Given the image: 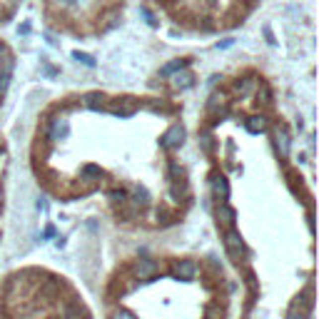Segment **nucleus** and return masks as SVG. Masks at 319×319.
Wrapping results in <instances>:
<instances>
[{
  "label": "nucleus",
  "mask_w": 319,
  "mask_h": 319,
  "mask_svg": "<svg viewBox=\"0 0 319 319\" xmlns=\"http://www.w3.org/2000/svg\"><path fill=\"white\" fill-rule=\"evenodd\" d=\"M182 140H185V127H182V125H172V127L162 135L160 145L167 147V150H172V147H180V145H182Z\"/></svg>",
  "instance_id": "obj_1"
},
{
  "label": "nucleus",
  "mask_w": 319,
  "mask_h": 319,
  "mask_svg": "<svg viewBox=\"0 0 319 319\" xmlns=\"http://www.w3.org/2000/svg\"><path fill=\"white\" fill-rule=\"evenodd\" d=\"M155 272H157V262H155V259H140L137 267H135V274H137L140 279H150Z\"/></svg>",
  "instance_id": "obj_2"
},
{
  "label": "nucleus",
  "mask_w": 319,
  "mask_h": 319,
  "mask_svg": "<svg viewBox=\"0 0 319 319\" xmlns=\"http://www.w3.org/2000/svg\"><path fill=\"white\" fill-rule=\"evenodd\" d=\"M197 272H200V267H197L192 259H185V262H177V264H175V274L182 277V279H190V277H195Z\"/></svg>",
  "instance_id": "obj_3"
},
{
  "label": "nucleus",
  "mask_w": 319,
  "mask_h": 319,
  "mask_svg": "<svg viewBox=\"0 0 319 319\" xmlns=\"http://www.w3.org/2000/svg\"><path fill=\"white\" fill-rule=\"evenodd\" d=\"M225 247H227V252H230L232 257H237V254L242 252V239H239V235H237L235 230H230V232L225 235Z\"/></svg>",
  "instance_id": "obj_4"
},
{
  "label": "nucleus",
  "mask_w": 319,
  "mask_h": 319,
  "mask_svg": "<svg viewBox=\"0 0 319 319\" xmlns=\"http://www.w3.org/2000/svg\"><path fill=\"white\" fill-rule=\"evenodd\" d=\"M68 135V122L65 120H55L53 125H50V140H60V137H65Z\"/></svg>",
  "instance_id": "obj_5"
},
{
  "label": "nucleus",
  "mask_w": 319,
  "mask_h": 319,
  "mask_svg": "<svg viewBox=\"0 0 319 319\" xmlns=\"http://www.w3.org/2000/svg\"><path fill=\"white\" fill-rule=\"evenodd\" d=\"M102 100H105V97H102L100 92H87L82 102H85L90 110H100V107H102Z\"/></svg>",
  "instance_id": "obj_6"
},
{
  "label": "nucleus",
  "mask_w": 319,
  "mask_h": 319,
  "mask_svg": "<svg viewBox=\"0 0 319 319\" xmlns=\"http://www.w3.org/2000/svg\"><path fill=\"white\" fill-rule=\"evenodd\" d=\"M264 127H267V120H264V117H249V120H247V130H249L252 135L262 132Z\"/></svg>",
  "instance_id": "obj_7"
},
{
  "label": "nucleus",
  "mask_w": 319,
  "mask_h": 319,
  "mask_svg": "<svg viewBox=\"0 0 319 319\" xmlns=\"http://www.w3.org/2000/svg\"><path fill=\"white\" fill-rule=\"evenodd\" d=\"M212 190H215V195H220V197H227V195H230V187H227V180H225V177H215V180H212Z\"/></svg>",
  "instance_id": "obj_8"
},
{
  "label": "nucleus",
  "mask_w": 319,
  "mask_h": 319,
  "mask_svg": "<svg viewBox=\"0 0 319 319\" xmlns=\"http://www.w3.org/2000/svg\"><path fill=\"white\" fill-rule=\"evenodd\" d=\"M190 65V60H175V63H170V65H165L162 70V75H172V73H177V70H182V68H187Z\"/></svg>",
  "instance_id": "obj_9"
},
{
  "label": "nucleus",
  "mask_w": 319,
  "mask_h": 319,
  "mask_svg": "<svg viewBox=\"0 0 319 319\" xmlns=\"http://www.w3.org/2000/svg\"><path fill=\"white\" fill-rule=\"evenodd\" d=\"M73 58H75L78 63L87 65V68H95V58H92V55H87V53H80V50H75V53H73Z\"/></svg>",
  "instance_id": "obj_10"
},
{
  "label": "nucleus",
  "mask_w": 319,
  "mask_h": 319,
  "mask_svg": "<svg viewBox=\"0 0 319 319\" xmlns=\"http://www.w3.org/2000/svg\"><path fill=\"white\" fill-rule=\"evenodd\" d=\"M277 147L282 150V155H287V152H289V137H287V132H284V130H279V132H277Z\"/></svg>",
  "instance_id": "obj_11"
},
{
  "label": "nucleus",
  "mask_w": 319,
  "mask_h": 319,
  "mask_svg": "<svg viewBox=\"0 0 319 319\" xmlns=\"http://www.w3.org/2000/svg\"><path fill=\"white\" fill-rule=\"evenodd\" d=\"M217 215H220V220H222V222H227V225H232V222H235V212H232L227 205H220Z\"/></svg>",
  "instance_id": "obj_12"
},
{
  "label": "nucleus",
  "mask_w": 319,
  "mask_h": 319,
  "mask_svg": "<svg viewBox=\"0 0 319 319\" xmlns=\"http://www.w3.org/2000/svg\"><path fill=\"white\" fill-rule=\"evenodd\" d=\"M10 78H13V70H10V65L0 73V92H5L8 90V85H10Z\"/></svg>",
  "instance_id": "obj_13"
},
{
  "label": "nucleus",
  "mask_w": 319,
  "mask_h": 319,
  "mask_svg": "<svg viewBox=\"0 0 319 319\" xmlns=\"http://www.w3.org/2000/svg\"><path fill=\"white\" fill-rule=\"evenodd\" d=\"M175 85H177V87H190V85H192V75H190V73L177 75V78H175Z\"/></svg>",
  "instance_id": "obj_14"
},
{
  "label": "nucleus",
  "mask_w": 319,
  "mask_h": 319,
  "mask_svg": "<svg viewBox=\"0 0 319 319\" xmlns=\"http://www.w3.org/2000/svg\"><path fill=\"white\" fill-rule=\"evenodd\" d=\"M140 13H142V18H145V20H147V25H157V20H155V15H152V13H150V10H147V8H142V10H140Z\"/></svg>",
  "instance_id": "obj_15"
},
{
  "label": "nucleus",
  "mask_w": 319,
  "mask_h": 319,
  "mask_svg": "<svg viewBox=\"0 0 319 319\" xmlns=\"http://www.w3.org/2000/svg\"><path fill=\"white\" fill-rule=\"evenodd\" d=\"M65 3H73V0H65Z\"/></svg>",
  "instance_id": "obj_16"
}]
</instances>
